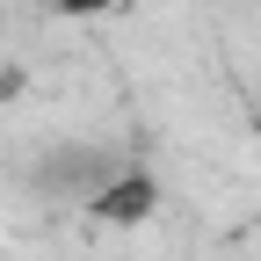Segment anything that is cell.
Instances as JSON below:
<instances>
[{
	"label": "cell",
	"instance_id": "obj_1",
	"mask_svg": "<svg viewBox=\"0 0 261 261\" xmlns=\"http://www.w3.org/2000/svg\"><path fill=\"white\" fill-rule=\"evenodd\" d=\"M80 218H87V225H102V232H138V225L160 218V181H152L145 167H123V160H116V167L87 189Z\"/></svg>",
	"mask_w": 261,
	"mask_h": 261
},
{
	"label": "cell",
	"instance_id": "obj_2",
	"mask_svg": "<svg viewBox=\"0 0 261 261\" xmlns=\"http://www.w3.org/2000/svg\"><path fill=\"white\" fill-rule=\"evenodd\" d=\"M109 167H116V160H109V152H94V145H58L44 167H37V189H44V196H65V203L80 211V203H87V189L102 181Z\"/></svg>",
	"mask_w": 261,
	"mask_h": 261
},
{
	"label": "cell",
	"instance_id": "obj_3",
	"mask_svg": "<svg viewBox=\"0 0 261 261\" xmlns=\"http://www.w3.org/2000/svg\"><path fill=\"white\" fill-rule=\"evenodd\" d=\"M58 15H73V22H94V15H116L123 0H51Z\"/></svg>",
	"mask_w": 261,
	"mask_h": 261
}]
</instances>
